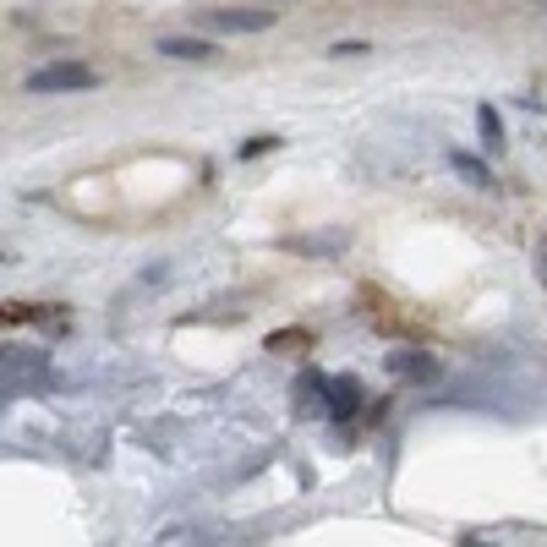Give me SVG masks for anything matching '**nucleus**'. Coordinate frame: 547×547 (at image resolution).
Segmentation results:
<instances>
[{
    "label": "nucleus",
    "mask_w": 547,
    "mask_h": 547,
    "mask_svg": "<svg viewBox=\"0 0 547 547\" xmlns=\"http://www.w3.org/2000/svg\"><path fill=\"white\" fill-rule=\"evenodd\" d=\"M389 372H394V378H405V383H438V378H444V367H438L427 351H394Z\"/></svg>",
    "instance_id": "obj_4"
},
{
    "label": "nucleus",
    "mask_w": 547,
    "mask_h": 547,
    "mask_svg": "<svg viewBox=\"0 0 547 547\" xmlns=\"http://www.w3.org/2000/svg\"><path fill=\"white\" fill-rule=\"evenodd\" d=\"M269 148H279V137H252V143L241 148V159H258V154H269Z\"/></svg>",
    "instance_id": "obj_12"
},
{
    "label": "nucleus",
    "mask_w": 547,
    "mask_h": 547,
    "mask_svg": "<svg viewBox=\"0 0 547 547\" xmlns=\"http://www.w3.org/2000/svg\"><path fill=\"white\" fill-rule=\"evenodd\" d=\"M290 400H296V416H323L329 411V378H318V372H301L296 389H290Z\"/></svg>",
    "instance_id": "obj_3"
},
{
    "label": "nucleus",
    "mask_w": 547,
    "mask_h": 547,
    "mask_svg": "<svg viewBox=\"0 0 547 547\" xmlns=\"http://www.w3.org/2000/svg\"><path fill=\"white\" fill-rule=\"evenodd\" d=\"M33 307H0V323H28Z\"/></svg>",
    "instance_id": "obj_14"
},
{
    "label": "nucleus",
    "mask_w": 547,
    "mask_h": 547,
    "mask_svg": "<svg viewBox=\"0 0 547 547\" xmlns=\"http://www.w3.org/2000/svg\"><path fill=\"white\" fill-rule=\"evenodd\" d=\"M208 22L214 28H225V33H263V28H274L279 22V11H208Z\"/></svg>",
    "instance_id": "obj_5"
},
{
    "label": "nucleus",
    "mask_w": 547,
    "mask_h": 547,
    "mask_svg": "<svg viewBox=\"0 0 547 547\" xmlns=\"http://www.w3.org/2000/svg\"><path fill=\"white\" fill-rule=\"evenodd\" d=\"M356 405H362V383L356 378H340V383H329V416H356Z\"/></svg>",
    "instance_id": "obj_6"
},
{
    "label": "nucleus",
    "mask_w": 547,
    "mask_h": 547,
    "mask_svg": "<svg viewBox=\"0 0 547 547\" xmlns=\"http://www.w3.org/2000/svg\"><path fill=\"white\" fill-rule=\"evenodd\" d=\"M159 55H170V61H208L214 44L208 39H159Z\"/></svg>",
    "instance_id": "obj_7"
},
{
    "label": "nucleus",
    "mask_w": 547,
    "mask_h": 547,
    "mask_svg": "<svg viewBox=\"0 0 547 547\" xmlns=\"http://www.w3.org/2000/svg\"><path fill=\"white\" fill-rule=\"evenodd\" d=\"M99 83V72L83 61H55V66H44V72H33L28 77V93H83Z\"/></svg>",
    "instance_id": "obj_2"
},
{
    "label": "nucleus",
    "mask_w": 547,
    "mask_h": 547,
    "mask_svg": "<svg viewBox=\"0 0 547 547\" xmlns=\"http://www.w3.org/2000/svg\"><path fill=\"white\" fill-rule=\"evenodd\" d=\"M269 351H307V334H274Z\"/></svg>",
    "instance_id": "obj_11"
},
{
    "label": "nucleus",
    "mask_w": 547,
    "mask_h": 547,
    "mask_svg": "<svg viewBox=\"0 0 547 547\" xmlns=\"http://www.w3.org/2000/svg\"><path fill=\"white\" fill-rule=\"evenodd\" d=\"M476 126H482L487 148H498V143H504V121H498V110H493V104H482V110H476Z\"/></svg>",
    "instance_id": "obj_8"
},
{
    "label": "nucleus",
    "mask_w": 547,
    "mask_h": 547,
    "mask_svg": "<svg viewBox=\"0 0 547 547\" xmlns=\"http://www.w3.org/2000/svg\"><path fill=\"white\" fill-rule=\"evenodd\" d=\"M449 165H455V170H460V176H471L476 186H487V170H482V165H476V159H465V154H449Z\"/></svg>",
    "instance_id": "obj_10"
},
{
    "label": "nucleus",
    "mask_w": 547,
    "mask_h": 547,
    "mask_svg": "<svg viewBox=\"0 0 547 547\" xmlns=\"http://www.w3.org/2000/svg\"><path fill=\"white\" fill-rule=\"evenodd\" d=\"M334 61H356V55H367V44H334Z\"/></svg>",
    "instance_id": "obj_13"
},
{
    "label": "nucleus",
    "mask_w": 547,
    "mask_h": 547,
    "mask_svg": "<svg viewBox=\"0 0 547 547\" xmlns=\"http://www.w3.org/2000/svg\"><path fill=\"white\" fill-rule=\"evenodd\" d=\"M537 274H542V285H547V236L537 241Z\"/></svg>",
    "instance_id": "obj_15"
},
{
    "label": "nucleus",
    "mask_w": 547,
    "mask_h": 547,
    "mask_svg": "<svg viewBox=\"0 0 547 547\" xmlns=\"http://www.w3.org/2000/svg\"><path fill=\"white\" fill-rule=\"evenodd\" d=\"M44 383H50V367H44L39 351H0V405L11 400V394H39Z\"/></svg>",
    "instance_id": "obj_1"
},
{
    "label": "nucleus",
    "mask_w": 547,
    "mask_h": 547,
    "mask_svg": "<svg viewBox=\"0 0 547 547\" xmlns=\"http://www.w3.org/2000/svg\"><path fill=\"white\" fill-rule=\"evenodd\" d=\"M285 247L290 252H329V258H334V252H345V236H307V241H285Z\"/></svg>",
    "instance_id": "obj_9"
}]
</instances>
